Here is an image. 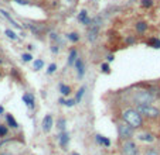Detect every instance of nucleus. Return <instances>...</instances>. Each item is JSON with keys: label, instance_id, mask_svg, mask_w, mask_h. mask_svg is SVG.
Wrapping results in <instances>:
<instances>
[{"label": "nucleus", "instance_id": "nucleus-1", "mask_svg": "<svg viewBox=\"0 0 160 155\" xmlns=\"http://www.w3.org/2000/svg\"><path fill=\"white\" fill-rule=\"evenodd\" d=\"M122 119H123V121H126L129 125H132L133 128H140L142 124H143L142 114H140L136 109H126L122 113Z\"/></svg>", "mask_w": 160, "mask_h": 155}, {"label": "nucleus", "instance_id": "nucleus-2", "mask_svg": "<svg viewBox=\"0 0 160 155\" xmlns=\"http://www.w3.org/2000/svg\"><path fill=\"white\" fill-rule=\"evenodd\" d=\"M154 99V96L152 95V92L149 90H135L132 92V100H133L136 104H149L152 103Z\"/></svg>", "mask_w": 160, "mask_h": 155}, {"label": "nucleus", "instance_id": "nucleus-3", "mask_svg": "<svg viewBox=\"0 0 160 155\" xmlns=\"http://www.w3.org/2000/svg\"><path fill=\"white\" fill-rule=\"evenodd\" d=\"M136 110L147 119H159L160 117V110L150 103L149 104H136Z\"/></svg>", "mask_w": 160, "mask_h": 155}, {"label": "nucleus", "instance_id": "nucleus-4", "mask_svg": "<svg viewBox=\"0 0 160 155\" xmlns=\"http://www.w3.org/2000/svg\"><path fill=\"white\" fill-rule=\"evenodd\" d=\"M101 24H102L101 17H97V18H93V20H92L91 26H88V27H89V28H88V31H87L88 41L93 43V41L98 38V35H99V30H101Z\"/></svg>", "mask_w": 160, "mask_h": 155}, {"label": "nucleus", "instance_id": "nucleus-5", "mask_svg": "<svg viewBox=\"0 0 160 155\" xmlns=\"http://www.w3.org/2000/svg\"><path fill=\"white\" fill-rule=\"evenodd\" d=\"M118 134L122 140H129L133 135V127L129 125L126 121L118 123Z\"/></svg>", "mask_w": 160, "mask_h": 155}, {"label": "nucleus", "instance_id": "nucleus-6", "mask_svg": "<svg viewBox=\"0 0 160 155\" xmlns=\"http://www.w3.org/2000/svg\"><path fill=\"white\" fill-rule=\"evenodd\" d=\"M122 152H123V155H139L136 144H135L133 141H130V140L123 142V145H122Z\"/></svg>", "mask_w": 160, "mask_h": 155}, {"label": "nucleus", "instance_id": "nucleus-7", "mask_svg": "<svg viewBox=\"0 0 160 155\" xmlns=\"http://www.w3.org/2000/svg\"><path fill=\"white\" fill-rule=\"evenodd\" d=\"M41 125H43V131H44V133H50L51 128H53V125H54L53 116H51V114H47L45 117L43 119V123H41Z\"/></svg>", "mask_w": 160, "mask_h": 155}, {"label": "nucleus", "instance_id": "nucleus-8", "mask_svg": "<svg viewBox=\"0 0 160 155\" xmlns=\"http://www.w3.org/2000/svg\"><path fill=\"white\" fill-rule=\"evenodd\" d=\"M75 69H77V76L78 79H82L84 75H85V65H84V61L81 59L80 56L77 58V61H75Z\"/></svg>", "mask_w": 160, "mask_h": 155}, {"label": "nucleus", "instance_id": "nucleus-9", "mask_svg": "<svg viewBox=\"0 0 160 155\" xmlns=\"http://www.w3.org/2000/svg\"><path fill=\"white\" fill-rule=\"evenodd\" d=\"M78 21H80L81 24H84V26H91V23H92V20L88 17V11L87 10H81L80 11V14H78Z\"/></svg>", "mask_w": 160, "mask_h": 155}, {"label": "nucleus", "instance_id": "nucleus-10", "mask_svg": "<svg viewBox=\"0 0 160 155\" xmlns=\"http://www.w3.org/2000/svg\"><path fill=\"white\" fill-rule=\"evenodd\" d=\"M58 142H60V145L65 149V147H67L68 142H70V135H68L67 131H61V134L58 135Z\"/></svg>", "mask_w": 160, "mask_h": 155}, {"label": "nucleus", "instance_id": "nucleus-11", "mask_svg": "<svg viewBox=\"0 0 160 155\" xmlns=\"http://www.w3.org/2000/svg\"><path fill=\"white\" fill-rule=\"evenodd\" d=\"M23 102L27 104V107L28 109H34V104H36V100H34V96L30 95V93H24L23 95Z\"/></svg>", "mask_w": 160, "mask_h": 155}, {"label": "nucleus", "instance_id": "nucleus-12", "mask_svg": "<svg viewBox=\"0 0 160 155\" xmlns=\"http://www.w3.org/2000/svg\"><path fill=\"white\" fill-rule=\"evenodd\" d=\"M77 58H78V52H77V50H71L70 51V55H68V66H74L75 65V61H77Z\"/></svg>", "mask_w": 160, "mask_h": 155}, {"label": "nucleus", "instance_id": "nucleus-13", "mask_svg": "<svg viewBox=\"0 0 160 155\" xmlns=\"http://www.w3.org/2000/svg\"><path fill=\"white\" fill-rule=\"evenodd\" d=\"M146 45L159 50V48H160V40H159V38H154V37H153V38H149V40L146 41Z\"/></svg>", "mask_w": 160, "mask_h": 155}, {"label": "nucleus", "instance_id": "nucleus-14", "mask_svg": "<svg viewBox=\"0 0 160 155\" xmlns=\"http://www.w3.org/2000/svg\"><path fill=\"white\" fill-rule=\"evenodd\" d=\"M137 138L142 140V141H147V142H152L154 140V137L152 134H149V133H140V134H137Z\"/></svg>", "mask_w": 160, "mask_h": 155}, {"label": "nucleus", "instance_id": "nucleus-15", "mask_svg": "<svg viewBox=\"0 0 160 155\" xmlns=\"http://www.w3.org/2000/svg\"><path fill=\"white\" fill-rule=\"evenodd\" d=\"M58 89H60V93L63 96H68L71 93V88L67 85H64V83H60V85H58Z\"/></svg>", "mask_w": 160, "mask_h": 155}, {"label": "nucleus", "instance_id": "nucleus-16", "mask_svg": "<svg viewBox=\"0 0 160 155\" xmlns=\"http://www.w3.org/2000/svg\"><path fill=\"white\" fill-rule=\"evenodd\" d=\"M0 13H2V16H3V17H6L7 20L10 21V23H11V24H13V27H16V28H21V27H20V26H19V24H17V23H16V21H14V20H13V18H11V16H10V14H9V13H7V11H6V10H0Z\"/></svg>", "mask_w": 160, "mask_h": 155}, {"label": "nucleus", "instance_id": "nucleus-17", "mask_svg": "<svg viewBox=\"0 0 160 155\" xmlns=\"http://www.w3.org/2000/svg\"><path fill=\"white\" fill-rule=\"evenodd\" d=\"M6 120H7V123H9V125H10L11 128H17V127H19L17 121L14 120V117H13L11 114H7V116H6Z\"/></svg>", "mask_w": 160, "mask_h": 155}, {"label": "nucleus", "instance_id": "nucleus-18", "mask_svg": "<svg viewBox=\"0 0 160 155\" xmlns=\"http://www.w3.org/2000/svg\"><path fill=\"white\" fill-rule=\"evenodd\" d=\"M146 30H147V23H145V21H139V23H136V31H139V33H145Z\"/></svg>", "mask_w": 160, "mask_h": 155}, {"label": "nucleus", "instance_id": "nucleus-19", "mask_svg": "<svg viewBox=\"0 0 160 155\" xmlns=\"http://www.w3.org/2000/svg\"><path fill=\"white\" fill-rule=\"evenodd\" d=\"M43 66H44V61L43 59H34V62H33V69L34 71L43 69Z\"/></svg>", "mask_w": 160, "mask_h": 155}, {"label": "nucleus", "instance_id": "nucleus-20", "mask_svg": "<svg viewBox=\"0 0 160 155\" xmlns=\"http://www.w3.org/2000/svg\"><path fill=\"white\" fill-rule=\"evenodd\" d=\"M97 141L99 142V144H103L105 147H109V145H110V141H109V140L105 138V137H103V135H101V134L97 135Z\"/></svg>", "mask_w": 160, "mask_h": 155}, {"label": "nucleus", "instance_id": "nucleus-21", "mask_svg": "<svg viewBox=\"0 0 160 155\" xmlns=\"http://www.w3.org/2000/svg\"><path fill=\"white\" fill-rule=\"evenodd\" d=\"M85 90H87V89H85V86L80 88L77 96H75V102H77V103H81V100H82V97H84V93H85Z\"/></svg>", "mask_w": 160, "mask_h": 155}, {"label": "nucleus", "instance_id": "nucleus-22", "mask_svg": "<svg viewBox=\"0 0 160 155\" xmlns=\"http://www.w3.org/2000/svg\"><path fill=\"white\" fill-rule=\"evenodd\" d=\"M67 38L71 41V43H78L80 41V34H77V33H70L67 35Z\"/></svg>", "mask_w": 160, "mask_h": 155}, {"label": "nucleus", "instance_id": "nucleus-23", "mask_svg": "<svg viewBox=\"0 0 160 155\" xmlns=\"http://www.w3.org/2000/svg\"><path fill=\"white\" fill-rule=\"evenodd\" d=\"M65 124H67V121H65V119H58L57 120V127L60 128V131H65Z\"/></svg>", "mask_w": 160, "mask_h": 155}, {"label": "nucleus", "instance_id": "nucleus-24", "mask_svg": "<svg viewBox=\"0 0 160 155\" xmlns=\"http://www.w3.org/2000/svg\"><path fill=\"white\" fill-rule=\"evenodd\" d=\"M55 71H57V63H50V65H48V69H47V73L51 75V73H54Z\"/></svg>", "mask_w": 160, "mask_h": 155}, {"label": "nucleus", "instance_id": "nucleus-25", "mask_svg": "<svg viewBox=\"0 0 160 155\" xmlns=\"http://www.w3.org/2000/svg\"><path fill=\"white\" fill-rule=\"evenodd\" d=\"M4 33H6V35L9 37V38H10V40H17V35H16V33H14V31H11V30H6L4 31Z\"/></svg>", "mask_w": 160, "mask_h": 155}, {"label": "nucleus", "instance_id": "nucleus-26", "mask_svg": "<svg viewBox=\"0 0 160 155\" xmlns=\"http://www.w3.org/2000/svg\"><path fill=\"white\" fill-rule=\"evenodd\" d=\"M75 104H77L75 99H67L64 102V106H67V107H72V106H75Z\"/></svg>", "mask_w": 160, "mask_h": 155}, {"label": "nucleus", "instance_id": "nucleus-27", "mask_svg": "<svg viewBox=\"0 0 160 155\" xmlns=\"http://www.w3.org/2000/svg\"><path fill=\"white\" fill-rule=\"evenodd\" d=\"M140 4H142V7H152L153 6V0H142Z\"/></svg>", "mask_w": 160, "mask_h": 155}, {"label": "nucleus", "instance_id": "nucleus-28", "mask_svg": "<svg viewBox=\"0 0 160 155\" xmlns=\"http://www.w3.org/2000/svg\"><path fill=\"white\" fill-rule=\"evenodd\" d=\"M6 135H7V127L3 124H0V138H2V137H6Z\"/></svg>", "mask_w": 160, "mask_h": 155}, {"label": "nucleus", "instance_id": "nucleus-29", "mask_svg": "<svg viewBox=\"0 0 160 155\" xmlns=\"http://www.w3.org/2000/svg\"><path fill=\"white\" fill-rule=\"evenodd\" d=\"M101 71H102L103 73H109L110 72L109 65H108V63H102V65H101Z\"/></svg>", "mask_w": 160, "mask_h": 155}, {"label": "nucleus", "instance_id": "nucleus-30", "mask_svg": "<svg viewBox=\"0 0 160 155\" xmlns=\"http://www.w3.org/2000/svg\"><path fill=\"white\" fill-rule=\"evenodd\" d=\"M21 59H23L24 62H30V61L33 59V56H31L30 54H23V55H21Z\"/></svg>", "mask_w": 160, "mask_h": 155}, {"label": "nucleus", "instance_id": "nucleus-31", "mask_svg": "<svg viewBox=\"0 0 160 155\" xmlns=\"http://www.w3.org/2000/svg\"><path fill=\"white\" fill-rule=\"evenodd\" d=\"M58 51H60V48H58V45H55V44H53V45H51V52H53V54H58Z\"/></svg>", "mask_w": 160, "mask_h": 155}, {"label": "nucleus", "instance_id": "nucleus-32", "mask_svg": "<svg viewBox=\"0 0 160 155\" xmlns=\"http://www.w3.org/2000/svg\"><path fill=\"white\" fill-rule=\"evenodd\" d=\"M133 43H136V38H135V37H129V38L126 40V44H128V45H132Z\"/></svg>", "mask_w": 160, "mask_h": 155}, {"label": "nucleus", "instance_id": "nucleus-33", "mask_svg": "<svg viewBox=\"0 0 160 155\" xmlns=\"http://www.w3.org/2000/svg\"><path fill=\"white\" fill-rule=\"evenodd\" d=\"M114 59H115V55H112V54H109V55L106 56V61H108V62H112Z\"/></svg>", "mask_w": 160, "mask_h": 155}, {"label": "nucleus", "instance_id": "nucleus-34", "mask_svg": "<svg viewBox=\"0 0 160 155\" xmlns=\"http://www.w3.org/2000/svg\"><path fill=\"white\" fill-rule=\"evenodd\" d=\"M14 2H16V3H19V4H24V6H26V4H28V2H27V0H14Z\"/></svg>", "mask_w": 160, "mask_h": 155}, {"label": "nucleus", "instance_id": "nucleus-35", "mask_svg": "<svg viewBox=\"0 0 160 155\" xmlns=\"http://www.w3.org/2000/svg\"><path fill=\"white\" fill-rule=\"evenodd\" d=\"M51 40L53 41H55V40H58V34H55V33H51Z\"/></svg>", "mask_w": 160, "mask_h": 155}, {"label": "nucleus", "instance_id": "nucleus-36", "mask_svg": "<svg viewBox=\"0 0 160 155\" xmlns=\"http://www.w3.org/2000/svg\"><path fill=\"white\" fill-rule=\"evenodd\" d=\"M4 112V109H3V107H2V106H0V114H2V113H3Z\"/></svg>", "mask_w": 160, "mask_h": 155}, {"label": "nucleus", "instance_id": "nucleus-37", "mask_svg": "<svg viewBox=\"0 0 160 155\" xmlns=\"http://www.w3.org/2000/svg\"><path fill=\"white\" fill-rule=\"evenodd\" d=\"M2 155H11V154H10V152H3Z\"/></svg>", "mask_w": 160, "mask_h": 155}, {"label": "nucleus", "instance_id": "nucleus-38", "mask_svg": "<svg viewBox=\"0 0 160 155\" xmlns=\"http://www.w3.org/2000/svg\"><path fill=\"white\" fill-rule=\"evenodd\" d=\"M72 155H80V154H77V152H74V154Z\"/></svg>", "mask_w": 160, "mask_h": 155}, {"label": "nucleus", "instance_id": "nucleus-39", "mask_svg": "<svg viewBox=\"0 0 160 155\" xmlns=\"http://www.w3.org/2000/svg\"><path fill=\"white\" fill-rule=\"evenodd\" d=\"M68 2H72V0H68Z\"/></svg>", "mask_w": 160, "mask_h": 155}, {"label": "nucleus", "instance_id": "nucleus-40", "mask_svg": "<svg viewBox=\"0 0 160 155\" xmlns=\"http://www.w3.org/2000/svg\"><path fill=\"white\" fill-rule=\"evenodd\" d=\"M0 62H2V61H0Z\"/></svg>", "mask_w": 160, "mask_h": 155}]
</instances>
